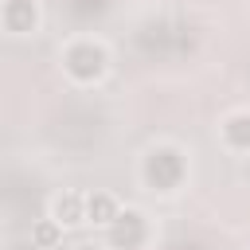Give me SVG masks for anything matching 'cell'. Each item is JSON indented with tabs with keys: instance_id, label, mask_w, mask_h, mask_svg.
Segmentation results:
<instances>
[{
	"instance_id": "obj_3",
	"label": "cell",
	"mask_w": 250,
	"mask_h": 250,
	"mask_svg": "<svg viewBox=\"0 0 250 250\" xmlns=\"http://www.w3.org/2000/svg\"><path fill=\"white\" fill-rule=\"evenodd\" d=\"M59 230H62V227H59L55 219H47V223H39V227H35V242L55 246V242H59Z\"/></svg>"
},
{
	"instance_id": "obj_1",
	"label": "cell",
	"mask_w": 250,
	"mask_h": 250,
	"mask_svg": "<svg viewBox=\"0 0 250 250\" xmlns=\"http://www.w3.org/2000/svg\"><path fill=\"white\" fill-rule=\"evenodd\" d=\"M51 219L59 227H78L86 223V195L82 191H62L51 199Z\"/></svg>"
},
{
	"instance_id": "obj_2",
	"label": "cell",
	"mask_w": 250,
	"mask_h": 250,
	"mask_svg": "<svg viewBox=\"0 0 250 250\" xmlns=\"http://www.w3.org/2000/svg\"><path fill=\"white\" fill-rule=\"evenodd\" d=\"M117 219H121V211H117V199H113L109 191H94V195H86V223L113 227Z\"/></svg>"
}]
</instances>
